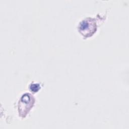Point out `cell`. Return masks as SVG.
<instances>
[{"label":"cell","instance_id":"obj_2","mask_svg":"<svg viewBox=\"0 0 129 129\" xmlns=\"http://www.w3.org/2000/svg\"><path fill=\"white\" fill-rule=\"evenodd\" d=\"M34 103V99L30 94H24L19 103V112L22 116H25Z\"/></svg>","mask_w":129,"mask_h":129},{"label":"cell","instance_id":"obj_1","mask_svg":"<svg viewBox=\"0 0 129 129\" xmlns=\"http://www.w3.org/2000/svg\"><path fill=\"white\" fill-rule=\"evenodd\" d=\"M79 31L84 36L90 37L96 31L97 25L95 20L92 18H86L82 20L79 25Z\"/></svg>","mask_w":129,"mask_h":129},{"label":"cell","instance_id":"obj_3","mask_svg":"<svg viewBox=\"0 0 129 129\" xmlns=\"http://www.w3.org/2000/svg\"><path fill=\"white\" fill-rule=\"evenodd\" d=\"M30 88L32 91L36 92L39 89V85L38 84H33L30 86Z\"/></svg>","mask_w":129,"mask_h":129}]
</instances>
